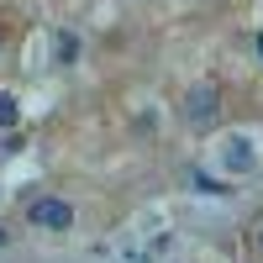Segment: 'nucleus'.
Here are the masks:
<instances>
[{"mask_svg":"<svg viewBox=\"0 0 263 263\" xmlns=\"http://www.w3.org/2000/svg\"><path fill=\"white\" fill-rule=\"evenodd\" d=\"M69 221H74V211L63 205V200H37V205H32V227H53V232H63Z\"/></svg>","mask_w":263,"mask_h":263,"instance_id":"nucleus-1","label":"nucleus"},{"mask_svg":"<svg viewBox=\"0 0 263 263\" xmlns=\"http://www.w3.org/2000/svg\"><path fill=\"white\" fill-rule=\"evenodd\" d=\"M216 105H221V100H216L211 84H205V90H195V95H190V121H195V126H205V121L216 116Z\"/></svg>","mask_w":263,"mask_h":263,"instance_id":"nucleus-2","label":"nucleus"},{"mask_svg":"<svg viewBox=\"0 0 263 263\" xmlns=\"http://www.w3.org/2000/svg\"><path fill=\"white\" fill-rule=\"evenodd\" d=\"M16 116H21L16 95H6V90H0V126H16Z\"/></svg>","mask_w":263,"mask_h":263,"instance_id":"nucleus-3","label":"nucleus"},{"mask_svg":"<svg viewBox=\"0 0 263 263\" xmlns=\"http://www.w3.org/2000/svg\"><path fill=\"white\" fill-rule=\"evenodd\" d=\"M258 53H263V37H258Z\"/></svg>","mask_w":263,"mask_h":263,"instance_id":"nucleus-4","label":"nucleus"},{"mask_svg":"<svg viewBox=\"0 0 263 263\" xmlns=\"http://www.w3.org/2000/svg\"><path fill=\"white\" fill-rule=\"evenodd\" d=\"M0 242H6V232H0Z\"/></svg>","mask_w":263,"mask_h":263,"instance_id":"nucleus-5","label":"nucleus"}]
</instances>
